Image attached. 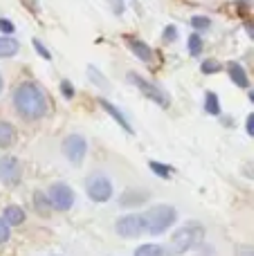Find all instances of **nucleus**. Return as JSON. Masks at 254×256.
<instances>
[{
  "label": "nucleus",
  "mask_w": 254,
  "mask_h": 256,
  "mask_svg": "<svg viewBox=\"0 0 254 256\" xmlns=\"http://www.w3.org/2000/svg\"><path fill=\"white\" fill-rule=\"evenodd\" d=\"M205 227L196 220H189L187 225H182L174 236H171L169 245H166V254L169 256H182L194 250H200V245L205 243Z\"/></svg>",
  "instance_id": "obj_2"
},
{
  "label": "nucleus",
  "mask_w": 254,
  "mask_h": 256,
  "mask_svg": "<svg viewBox=\"0 0 254 256\" xmlns=\"http://www.w3.org/2000/svg\"><path fill=\"white\" fill-rule=\"evenodd\" d=\"M16 142V128L9 122H0V148H9Z\"/></svg>",
  "instance_id": "obj_16"
},
{
  "label": "nucleus",
  "mask_w": 254,
  "mask_h": 256,
  "mask_svg": "<svg viewBox=\"0 0 254 256\" xmlns=\"http://www.w3.org/2000/svg\"><path fill=\"white\" fill-rule=\"evenodd\" d=\"M99 106L104 108V112H108V115H110L112 120H115L117 124H120V128H124V130L128 132V135H135V128L130 126V122L126 120V115L120 110V108L115 106V104H110L106 97H99Z\"/></svg>",
  "instance_id": "obj_12"
},
{
  "label": "nucleus",
  "mask_w": 254,
  "mask_h": 256,
  "mask_svg": "<svg viewBox=\"0 0 254 256\" xmlns=\"http://www.w3.org/2000/svg\"><path fill=\"white\" fill-rule=\"evenodd\" d=\"M14 108L25 122H38L50 112V102L45 90L36 81H22L14 90Z\"/></svg>",
  "instance_id": "obj_1"
},
{
  "label": "nucleus",
  "mask_w": 254,
  "mask_h": 256,
  "mask_svg": "<svg viewBox=\"0 0 254 256\" xmlns=\"http://www.w3.org/2000/svg\"><path fill=\"white\" fill-rule=\"evenodd\" d=\"M148 168H151L158 178H162V180H171V176H174V166H171V164H162V162H158V160H151Z\"/></svg>",
  "instance_id": "obj_20"
},
{
  "label": "nucleus",
  "mask_w": 254,
  "mask_h": 256,
  "mask_svg": "<svg viewBox=\"0 0 254 256\" xmlns=\"http://www.w3.org/2000/svg\"><path fill=\"white\" fill-rule=\"evenodd\" d=\"M124 40H126V45H128V50L142 63H153V58H156V52L151 50V45H148V43H144L142 38H135V36H124Z\"/></svg>",
  "instance_id": "obj_10"
},
{
  "label": "nucleus",
  "mask_w": 254,
  "mask_h": 256,
  "mask_svg": "<svg viewBox=\"0 0 254 256\" xmlns=\"http://www.w3.org/2000/svg\"><path fill=\"white\" fill-rule=\"evenodd\" d=\"M20 52V43L14 36H0V58H12Z\"/></svg>",
  "instance_id": "obj_15"
},
{
  "label": "nucleus",
  "mask_w": 254,
  "mask_h": 256,
  "mask_svg": "<svg viewBox=\"0 0 254 256\" xmlns=\"http://www.w3.org/2000/svg\"><path fill=\"white\" fill-rule=\"evenodd\" d=\"M148 200V191L144 189H135V186H130V189H126L124 194H122L120 198V207L122 209H133V207H142L144 202Z\"/></svg>",
  "instance_id": "obj_11"
},
{
  "label": "nucleus",
  "mask_w": 254,
  "mask_h": 256,
  "mask_svg": "<svg viewBox=\"0 0 254 256\" xmlns=\"http://www.w3.org/2000/svg\"><path fill=\"white\" fill-rule=\"evenodd\" d=\"M88 79L92 81V84L97 86V88H102V90H110V84H108V79H106V76H104L94 66H90V68H88Z\"/></svg>",
  "instance_id": "obj_22"
},
{
  "label": "nucleus",
  "mask_w": 254,
  "mask_h": 256,
  "mask_svg": "<svg viewBox=\"0 0 254 256\" xmlns=\"http://www.w3.org/2000/svg\"><path fill=\"white\" fill-rule=\"evenodd\" d=\"M22 180V164L14 155L0 158V182L4 186H18Z\"/></svg>",
  "instance_id": "obj_9"
},
{
  "label": "nucleus",
  "mask_w": 254,
  "mask_h": 256,
  "mask_svg": "<svg viewBox=\"0 0 254 256\" xmlns=\"http://www.w3.org/2000/svg\"><path fill=\"white\" fill-rule=\"evenodd\" d=\"M0 92H2V74H0Z\"/></svg>",
  "instance_id": "obj_36"
},
{
  "label": "nucleus",
  "mask_w": 254,
  "mask_h": 256,
  "mask_svg": "<svg viewBox=\"0 0 254 256\" xmlns=\"http://www.w3.org/2000/svg\"><path fill=\"white\" fill-rule=\"evenodd\" d=\"M228 74L234 86H238V88H243V90L250 88V76H248V70L241 63H234V61L228 63Z\"/></svg>",
  "instance_id": "obj_13"
},
{
  "label": "nucleus",
  "mask_w": 254,
  "mask_h": 256,
  "mask_svg": "<svg viewBox=\"0 0 254 256\" xmlns=\"http://www.w3.org/2000/svg\"><path fill=\"white\" fill-rule=\"evenodd\" d=\"M9 238H12V225L4 218H0V245H4Z\"/></svg>",
  "instance_id": "obj_27"
},
{
  "label": "nucleus",
  "mask_w": 254,
  "mask_h": 256,
  "mask_svg": "<svg viewBox=\"0 0 254 256\" xmlns=\"http://www.w3.org/2000/svg\"><path fill=\"white\" fill-rule=\"evenodd\" d=\"M223 70V66H220L218 61H216V58H205V61L200 63V72L202 74H218V72Z\"/></svg>",
  "instance_id": "obj_24"
},
{
  "label": "nucleus",
  "mask_w": 254,
  "mask_h": 256,
  "mask_svg": "<svg viewBox=\"0 0 254 256\" xmlns=\"http://www.w3.org/2000/svg\"><path fill=\"white\" fill-rule=\"evenodd\" d=\"M246 130H248V135L254 137V112L252 115H248V120H246Z\"/></svg>",
  "instance_id": "obj_30"
},
{
  "label": "nucleus",
  "mask_w": 254,
  "mask_h": 256,
  "mask_svg": "<svg viewBox=\"0 0 254 256\" xmlns=\"http://www.w3.org/2000/svg\"><path fill=\"white\" fill-rule=\"evenodd\" d=\"M236 2H241V4H250L252 0H236Z\"/></svg>",
  "instance_id": "obj_35"
},
{
  "label": "nucleus",
  "mask_w": 254,
  "mask_h": 256,
  "mask_svg": "<svg viewBox=\"0 0 254 256\" xmlns=\"http://www.w3.org/2000/svg\"><path fill=\"white\" fill-rule=\"evenodd\" d=\"M34 209L38 214H43V216H48V214H52L54 212V207H52V202H50V198H48V191H36L34 194Z\"/></svg>",
  "instance_id": "obj_17"
},
{
  "label": "nucleus",
  "mask_w": 254,
  "mask_h": 256,
  "mask_svg": "<svg viewBox=\"0 0 254 256\" xmlns=\"http://www.w3.org/2000/svg\"><path fill=\"white\" fill-rule=\"evenodd\" d=\"M205 112L212 117H220L223 115V108H220V99L216 92H207L205 94Z\"/></svg>",
  "instance_id": "obj_18"
},
{
  "label": "nucleus",
  "mask_w": 254,
  "mask_h": 256,
  "mask_svg": "<svg viewBox=\"0 0 254 256\" xmlns=\"http://www.w3.org/2000/svg\"><path fill=\"white\" fill-rule=\"evenodd\" d=\"M32 45H34L36 54H38L40 58H45V61H52V52H50V50H48V45H45L40 38H34V40H32Z\"/></svg>",
  "instance_id": "obj_25"
},
{
  "label": "nucleus",
  "mask_w": 254,
  "mask_h": 256,
  "mask_svg": "<svg viewBox=\"0 0 254 256\" xmlns=\"http://www.w3.org/2000/svg\"><path fill=\"white\" fill-rule=\"evenodd\" d=\"M133 256H169V254H166V248H162V245L146 243V245H140Z\"/></svg>",
  "instance_id": "obj_19"
},
{
  "label": "nucleus",
  "mask_w": 254,
  "mask_h": 256,
  "mask_svg": "<svg viewBox=\"0 0 254 256\" xmlns=\"http://www.w3.org/2000/svg\"><path fill=\"white\" fill-rule=\"evenodd\" d=\"M192 27H194V32H198V34H205V32L212 30V18H207V16H194L192 18Z\"/></svg>",
  "instance_id": "obj_23"
},
{
  "label": "nucleus",
  "mask_w": 254,
  "mask_h": 256,
  "mask_svg": "<svg viewBox=\"0 0 254 256\" xmlns=\"http://www.w3.org/2000/svg\"><path fill=\"white\" fill-rule=\"evenodd\" d=\"M178 222V209L174 204H153L144 212V225H146V234L162 236Z\"/></svg>",
  "instance_id": "obj_3"
},
{
  "label": "nucleus",
  "mask_w": 254,
  "mask_h": 256,
  "mask_svg": "<svg viewBox=\"0 0 254 256\" xmlns=\"http://www.w3.org/2000/svg\"><path fill=\"white\" fill-rule=\"evenodd\" d=\"M128 81L140 90V92L144 94V97L151 99L153 104H158V106H162V108H169V106H171L169 94H166L164 90L160 88V86L153 84V81H148V79H144V76H140L138 72H130V74H128Z\"/></svg>",
  "instance_id": "obj_5"
},
{
  "label": "nucleus",
  "mask_w": 254,
  "mask_h": 256,
  "mask_svg": "<svg viewBox=\"0 0 254 256\" xmlns=\"http://www.w3.org/2000/svg\"><path fill=\"white\" fill-rule=\"evenodd\" d=\"M146 232L144 214H126L115 220V234L120 238H140Z\"/></svg>",
  "instance_id": "obj_8"
},
{
  "label": "nucleus",
  "mask_w": 254,
  "mask_h": 256,
  "mask_svg": "<svg viewBox=\"0 0 254 256\" xmlns=\"http://www.w3.org/2000/svg\"><path fill=\"white\" fill-rule=\"evenodd\" d=\"M2 218H4V220H7L12 227H20L22 222L27 220V214H25V209L18 207V204H9V207H4Z\"/></svg>",
  "instance_id": "obj_14"
},
{
  "label": "nucleus",
  "mask_w": 254,
  "mask_h": 256,
  "mask_svg": "<svg viewBox=\"0 0 254 256\" xmlns=\"http://www.w3.org/2000/svg\"><path fill=\"white\" fill-rule=\"evenodd\" d=\"M112 12H115L117 16H122V14H124V0H112Z\"/></svg>",
  "instance_id": "obj_31"
},
{
  "label": "nucleus",
  "mask_w": 254,
  "mask_h": 256,
  "mask_svg": "<svg viewBox=\"0 0 254 256\" xmlns=\"http://www.w3.org/2000/svg\"><path fill=\"white\" fill-rule=\"evenodd\" d=\"M238 256H254L252 248H238Z\"/></svg>",
  "instance_id": "obj_32"
},
{
  "label": "nucleus",
  "mask_w": 254,
  "mask_h": 256,
  "mask_svg": "<svg viewBox=\"0 0 254 256\" xmlns=\"http://www.w3.org/2000/svg\"><path fill=\"white\" fill-rule=\"evenodd\" d=\"M178 38V27L176 25H166L164 27V32H162V43H174V40Z\"/></svg>",
  "instance_id": "obj_26"
},
{
  "label": "nucleus",
  "mask_w": 254,
  "mask_h": 256,
  "mask_svg": "<svg viewBox=\"0 0 254 256\" xmlns=\"http://www.w3.org/2000/svg\"><path fill=\"white\" fill-rule=\"evenodd\" d=\"M48 198L52 202L54 212H70L76 202V196L68 182H52L48 186Z\"/></svg>",
  "instance_id": "obj_6"
},
{
  "label": "nucleus",
  "mask_w": 254,
  "mask_h": 256,
  "mask_svg": "<svg viewBox=\"0 0 254 256\" xmlns=\"http://www.w3.org/2000/svg\"><path fill=\"white\" fill-rule=\"evenodd\" d=\"M86 194L92 202L104 204L115 196V186H112V180L104 171H94L86 178Z\"/></svg>",
  "instance_id": "obj_4"
},
{
  "label": "nucleus",
  "mask_w": 254,
  "mask_h": 256,
  "mask_svg": "<svg viewBox=\"0 0 254 256\" xmlns=\"http://www.w3.org/2000/svg\"><path fill=\"white\" fill-rule=\"evenodd\" d=\"M61 94L66 99H72L76 94V90H74V86L70 84V81H61Z\"/></svg>",
  "instance_id": "obj_28"
},
{
  "label": "nucleus",
  "mask_w": 254,
  "mask_h": 256,
  "mask_svg": "<svg viewBox=\"0 0 254 256\" xmlns=\"http://www.w3.org/2000/svg\"><path fill=\"white\" fill-rule=\"evenodd\" d=\"M250 102H252V106H254V88L250 90Z\"/></svg>",
  "instance_id": "obj_34"
},
{
  "label": "nucleus",
  "mask_w": 254,
  "mask_h": 256,
  "mask_svg": "<svg viewBox=\"0 0 254 256\" xmlns=\"http://www.w3.org/2000/svg\"><path fill=\"white\" fill-rule=\"evenodd\" d=\"M246 32H248V36H250V38L254 40V22H248V25H246Z\"/></svg>",
  "instance_id": "obj_33"
},
{
  "label": "nucleus",
  "mask_w": 254,
  "mask_h": 256,
  "mask_svg": "<svg viewBox=\"0 0 254 256\" xmlns=\"http://www.w3.org/2000/svg\"><path fill=\"white\" fill-rule=\"evenodd\" d=\"M61 150L68 162L74 164V166H81L86 155H88V140H86L84 135H79V132H72V135H68L66 140H63Z\"/></svg>",
  "instance_id": "obj_7"
},
{
  "label": "nucleus",
  "mask_w": 254,
  "mask_h": 256,
  "mask_svg": "<svg viewBox=\"0 0 254 256\" xmlns=\"http://www.w3.org/2000/svg\"><path fill=\"white\" fill-rule=\"evenodd\" d=\"M16 32V25H14L12 20H7V18H0V34H14Z\"/></svg>",
  "instance_id": "obj_29"
},
{
  "label": "nucleus",
  "mask_w": 254,
  "mask_h": 256,
  "mask_svg": "<svg viewBox=\"0 0 254 256\" xmlns=\"http://www.w3.org/2000/svg\"><path fill=\"white\" fill-rule=\"evenodd\" d=\"M187 48H189V54H192L194 58L200 56V54H202V50H205V43H202V36L198 34V32H194V34L189 36Z\"/></svg>",
  "instance_id": "obj_21"
}]
</instances>
